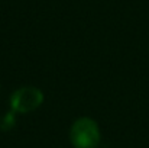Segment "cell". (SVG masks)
I'll return each mask as SVG.
<instances>
[{"mask_svg": "<svg viewBox=\"0 0 149 148\" xmlns=\"http://www.w3.org/2000/svg\"><path fill=\"white\" fill-rule=\"evenodd\" d=\"M70 140L74 148H97L100 144V129L90 118H80L70 131Z\"/></svg>", "mask_w": 149, "mask_h": 148, "instance_id": "obj_1", "label": "cell"}, {"mask_svg": "<svg viewBox=\"0 0 149 148\" xmlns=\"http://www.w3.org/2000/svg\"><path fill=\"white\" fill-rule=\"evenodd\" d=\"M44 102V93L36 87H22L17 89L12 97V109L17 113H31L36 110Z\"/></svg>", "mask_w": 149, "mask_h": 148, "instance_id": "obj_2", "label": "cell"}]
</instances>
